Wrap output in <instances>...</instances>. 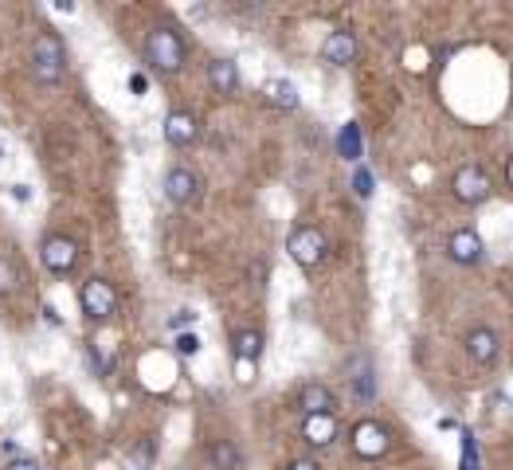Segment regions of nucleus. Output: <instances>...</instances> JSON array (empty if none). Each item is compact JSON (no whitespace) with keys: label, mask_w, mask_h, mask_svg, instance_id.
I'll return each instance as SVG.
<instances>
[{"label":"nucleus","mask_w":513,"mask_h":470,"mask_svg":"<svg viewBox=\"0 0 513 470\" xmlns=\"http://www.w3.org/2000/svg\"><path fill=\"white\" fill-rule=\"evenodd\" d=\"M184 59H189V47H184L176 28L157 24L153 32L145 36V63H150L157 75H176L184 67Z\"/></svg>","instance_id":"1"},{"label":"nucleus","mask_w":513,"mask_h":470,"mask_svg":"<svg viewBox=\"0 0 513 470\" xmlns=\"http://www.w3.org/2000/svg\"><path fill=\"white\" fill-rule=\"evenodd\" d=\"M32 75L36 83H59L67 75V47L55 32H39L32 44Z\"/></svg>","instance_id":"2"},{"label":"nucleus","mask_w":513,"mask_h":470,"mask_svg":"<svg viewBox=\"0 0 513 470\" xmlns=\"http://www.w3.org/2000/svg\"><path fill=\"white\" fill-rule=\"evenodd\" d=\"M286 251H290V259L298 263L302 271H314V267H322L325 255H330V239H325V231L318 223H302V228L290 231Z\"/></svg>","instance_id":"3"},{"label":"nucleus","mask_w":513,"mask_h":470,"mask_svg":"<svg viewBox=\"0 0 513 470\" xmlns=\"http://www.w3.org/2000/svg\"><path fill=\"white\" fill-rule=\"evenodd\" d=\"M349 447L353 455L364 458V463H377L392 450V431L380 424V419H357L349 427Z\"/></svg>","instance_id":"4"},{"label":"nucleus","mask_w":513,"mask_h":470,"mask_svg":"<svg viewBox=\"0 0 513 470\" xmlns=\"http://www.w3.org/2000/svg\"><path fill=\"white\" fill-rule=\"evenodd\" d=\"M490 173L482 169V165H459L455 176H451V196H455L459 204H467V208H478V204L490 200Z\"/></svg>","instance_id":"5"},{"label":"nucleus","mask_w":513,"mask_h":470,"mask_svg":"<svg viewBox=\"0 0 513 470\" xmlns=\"http://www.w3.org/2000/svg\"><path fill=\"white\" fill-rule=\"evenodd\" d=\"M78 306H83L86 318H94V321H106V318H114V310H118V290H114V282H106V279H86L83 287H78Z\"/></svg>","instance_id":"6"},{"label":"nucleus","mask_w":513,"mask_h":470,"mask_svg":"<svg viewBox=\"0 0 513 470\" xmlns=\"http://www.w3.org/2000/svg\"><path fill=\"white\" fill-rule=\"evenodd\" d=\"M204 196V181L200 173H192L189 165H176V169L165 173V200L176 204V208H192V204H200Z\"/></svg>","instance_id":"7"},{"label":"nucleus","mask_w":513,"mask_h":470,"mask_svg":"<svg viewBox=\"0 0 513 470\" xmlns=\"http://www.w3.org/2000/svg\"><path fill=\"white\" fill-rule=\"evenodd\" d=\"M232 352H235V377H240L243 385H251L255 365H259V357H263V333L259 329H240L232 337Z\"/></svg>","instance_id":"8"},{"label":"nucleus","mask_w":513,"mask_h":470,"mask_svg":"<svg viewBox=\"0 0 513 470\" xmlns=\"http://www.w3.org/2000/svg\"><path fill=\"white\" fill-rule=\"evenodd\" d=\"M39 259L52 274H71L78 263V243L71 235H47L44 247H39Z\"/></svg>","instance_id":"9"},{"label":"nucleus","mask_w":513,"mask_h":470,"mask_svg":"<svg viewBox=\"0 0 513 470\" xmlns=\"http://www.w3.org/2000/svg\"><path fill=\"white\" fill-rule=\"evenodd\" d=\"M482 235L475 228H455L447 235V255L451 263H459V267H475V263H482Z\"/></svg>","instance_id":"10"},{"label":"nucleus","mask_w":513,"mask_h":470,"mask_svg":"<svg viewBox=\"0 0 513 470\" xmlns=\"http://www.w3.org/2000/svg\"><path fill=\"white\" fill-rule=\"evenodd\" d=\"M357 52H361L357 36L345 32V28H338V32H330V36L322 39V63H330V67H349V63H357Z\"/></svg>","instance_id":"11"},{"label":"nucleus","mask_w":513,"mask_h":470,"mask_svg":"<svg viewBox=\"0 0 513 470\" xmlns=\"http://www.w3.org/2000/svg\"><path fill=\"white\" fill-rule=\"evenodd\" d=\"M298 411L302 416H338V396H333L330 385L310 380V385L298 388Z\"/></svg>","instance_id":"12"},{"label":"nucleus","mask_w":513,"mask_h":470,"mask_svg":"<svg viewBox=\"0 0 513 470\" xmlns=\"http://www.w3.org/2000/svg\"><path fill=\"white\" fill-rule=\"evenodd\" d=\"M462 349H467V357L475 361V365H494L501 352V337L490 326H475L467 333V341H462Z\"/></svg>","instance_id":"13"},{"label":"nucleus","mask_w":513,"mask_h":470,"mask_svg":"<svg viewBox=\"0 0 513 470\" xmlns=\"http://www.w3.org/2000/svg\"><path fill=\"white\" fill-rule=\"evenodd\" d=\"M196 137H200L196 114L192 110H169V118H165V142H169L173 150H189V145H196Z\"/></svg>","instance_id":"14"},{"label":"nucleus","mask_w":513,"mask_h":470,"mask_svg":"<svg viewBox=\"0 0 513 470\" xmlns=\"http://www.w3.org/2000/svg\"><path fill=\"white\" fill-rule=\"evenodd\" d=\"M338 435H341L338 416H302V439H305V443H310L314 450L333 447V443H338Z\"/></svg>","instance_id":"15"},{"label":"nucleus","mask_w":513,"mask_h":470,"mask_svg":"<svg viewBox=\"0 0 513 470\" xmlns=\"http://www.w3.org/2000/svg\"><path fill=\"white\" fill-rule=\"evenodd\" d=\"M208 86L216 94L232 98L235 91H240V67H235L232 59H212L208 63Z\"/></svg>","instance_id":"16"},{"label":"nucleus","mask_w":513,"mask_h":470,"mask_svg":"<svg viewBox=\"0 0 513 470\" xmlns=\"http://www.w3.org/2000/svg\"><path fill=\"white\" fill-rule=\"evenodd\" d=\"M263 98L274 106V110H298V86L290 78H271L263 86Z\"/></svg>","instance_id":"17"},{"label":"nucleus","mask_w":513,"mask_h":470,"mask_svg":"<svg viewBox=\"0 0 513 470\" xmlns=\"http://www.w3.org/2000/svg\"><path fill=\"white\" fill-rule=\"evenodd\" d=\"M208 458L216 470H240V447H235L232 439H216L208 447Z\"/></svg>","instance_id":"18"},{"label":"nucleus","mask_w":513,"mask_h":470,"mask_svg":"<svg viewBox=\"0 0 513 470\" xmlns=\"http://www.w3.org/2000/svg\"><path fill=\"white\" fill-rule=\"evenodd\" d=\"M338 150H341V157H349V161H357V157H361V134H357V126H353V122L341 130Z\"/></svg>","instance_id":"19"},{"label":"nucleus","mask_w":513,"mask_h":470,"mask_svg":"<svg viewBox=\"0 0 513 470\" xmlns=\"http://www.w3.org/2000/svg\"><path fill=\"white\" fill-rule=\"evenodd\" d=\"M12 290H16V263L0 255V298H8Z\"/></svg>","instance_id":"20"},{"label":"nucleus","mask_w":513,"mask_h":470,"mask_svg":"<svg viewBox=\"0 0 513 470\" xmlns=\"http://www.w3.org/2000/svg\"><path fill=\"white\" fill-rule=\"evenodd\" d=\"M176 352H181V357H196V352H200V337H196V333H176Z\"/></svg>","instance_id":"21"},{"label":"nucleus","mask_w":513,"mask_h":470,"mask_svg":"<svg viewBox=\"0 0 513 470\" xmlns=\"http://www.w3.org/2000/svg\"><path fill=\"white\" fill-rule=\"evenodd\" d=\"M353 192H357L361 200H369V196H372V173H369V169H357V173H353Z\"/></svg>","instance_id":"22"},{"label":"nucleus","mask_w":513,"mask_h":470,"mask_svg":"<svg viewBox=\"0 0 513 470\" xmlns=\"http://www.w3.org/2000/svg\"><path fill=\"white\" fill-rule=\"evenodd\" d=\"M0 470H39V463H36V458H28V455H16V458H8Z\"/></svg>","instance_id":"23"},{"label":"nucleus","mask_w":513,"mask_h":470,"mask_svg":"<svg viewBox=\"0 0 513 470\" xmlns=\"http://www.w3.org/2000/svg\"><path fill=\"white\" fill-rule=\"evenodd\" d=\"M196 318L192 310H176V318H173V329H181V326H189V321Z\"/></svg>","instance_id":"24"},{"label":"nucleus","mask_w":513,"mask_h":470,"mask_svg":"<svg viewBox=\"0 0 513 470\" xmlns=\"http://www.w3.org/2000/svg\"><path fill=\"white\" fill-rule=\"evenodd\" d=\"M286 470H322V466L314 463V458H294V463L286 466Z\"/></svg>","instance_id":"25"},{"label":"nucleus","mask_w":513,"mask_h":470,"mask_svg":"<svg viewBox=\"0 0 513 470\" xmlns=\"http://www.w3.org/2000/svg\"><path fill=\"white\" fill-rule=\"evenodd\" d=\"M145 86H150V83H145V75H130V91L134 94H145Z\"/></svg>","instance_id":"26"},{"label":"nucleus","mask_w":513,"mask_h":470,"mask_svg":"<svg viewBox=\"0 0 513 470\" xmlns=\"http://www.w3.org/2000/svg\"><path fill=\"white\" fill-rule=\"evenodd\" d=\"M12 196H16L20 204H24V200H32V192H28V184H12Z\"/></svg>","instance_id":"27"},{"label":"nucleus","mask_w":513,"mask_h":470,"mask_svg":"<svg viewBox=\"0 0 513 470\" xmlns=\"http://www.w3.org/2000/svg\"><path fill=\"white\" fill-rule=\"evenodd\" d=\"M506 181H509V189H513V153H509V161H506Z\"/></svg>","instance_id":"28"}]
</instances>
